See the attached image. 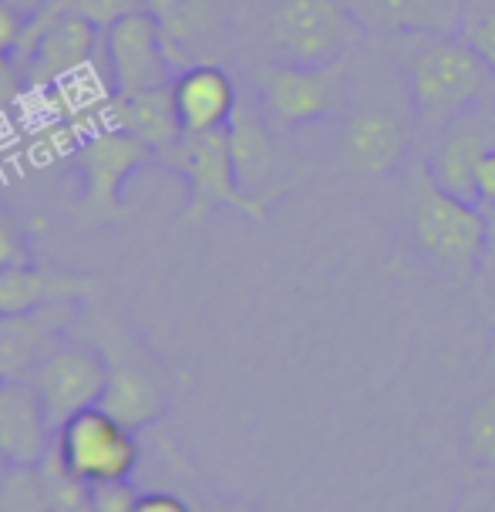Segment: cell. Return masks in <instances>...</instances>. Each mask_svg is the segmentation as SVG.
Masks as SVG:
<instances>
[{
  "label": "cell",
  "mask_w": 495,
  "mask_h": 512,
  "mask_svg": "<svg viewBox=\"0 0 495 512\" xmlns=\"http://www.w3.org/2000/svg\"><path fill=\"white\" fill-rule=\"evenodd\" d=\"M408 122L391 105L354 108L341 132V162L354 176H388L405 162Z\"/></svg>",
  "instance_id": "cell-12"
},
{
  "label": "cell",
  "mask_w": 495,
  "mask_h": 512,
  "mask_svg": "<svg viewBox=\"0 0 495 512\" xmlns=\"http://www.w3.org/2000/svg\"><path fill=\"white\" fill-rule=\"evenodd\" d=\"M162 162H169L172 169L189 179V206L186 216H182L186 226H199L216 209H236V213L250 219H267V199L246 196L240 182H236L226 128L182 135L176 149L162 155Z\"/></svg>",
  "instance_id": "cell-3"
},
{
  "label": "cell",
  "mask_w": 495,
  "mask_h": 512,
  "mask_svg": "<svg viewBox=\"0 0 495 512\" xmlns=\"http://www.w3.org/2000/svg\"><path fill=\"white\" fill-rule=\"evenodd\" d=\"M105 122L108 128L142 139L159 159L176 149L182 139L172 85L149 91H112V98L105 105Z\"/></svg>",
  "instance_id": "cell-17"
},
{
  "label": "cell",
  "mask_w": 495,
  "mask_h": 512,
  "mask_svg": "<svg viewBox=\"0 0 495 512\" xmlns=\"http://www.w3.org/2000/svg\"><path fill=\"white\" fill-rule=\"evenodd\" d=\"M229 512H260V509H256V506H233Z\"/></svg>",
  "instance_id": "cell-33"
},
{
  "label": "cell",
  "mask_w": 495,
  "mask_h": 512,
  "mask_svg": "<svg viewBox=\"0 0 495 512\" xmlns=\"http://www.w3.org/2000/svg\"><path fill=\"white\" fill-rule=\"evenodd\" d=\"M182 0H142V7L149 14H155V17H162L165 11H172V7H179Z\"/></svg>",
  "instance_id": "cell-31"
},
{
  "label": "cell",
  "mask_w": 495,
  "mask_h": 512,
  "mask_svg": "<svg viewBox=\"0 0 495 512\" xmlns=\"http://www.w3.org/2000/svg\"><path fill=\"white\" fill-rule=\"evenodd\" d=\"M475 203L482 209H495V149L485 155L475 172Z\"/></svg>",
  "instance_id": "cell-30"
},
{
  "label": "cell",
  "mask_w": 495,
  "mask_h": 512,
  "mask_svg": "<svg viewBox=\"0 0 495 512\" xmlns=\"http://www.w3.org/2000/svg\"><path fill=\"white\" fill-rule=\"evenodd\" d=\"M105 361L108 381L102 408L132 432L155 422L165 411V401H169V381H165L162 364L149 351H142L139 344L128 341L118 347H105Z\"/></svg>",
  "instance_id": "cell-9"
},
{
  "label": "cell",
  "mask_w": 495,
  "mask_h": 512,
  "mask_svg": "<svg viewBox=\"0 0 495 512\" xmlns=\"http://www.w3.org/2000/svg\"><path fill=\"white\" fill-rule=\"evenodd\" d=\"M465 445L475 462L495 465V398H485L472 408L465 422Z\"/></svg>",
  "instance_id": "cell-24"
},
{
  "label": "cell",
  "mask_w": 495,
  "mask_h": 512,
  "mask_svg": "<svg viewBox=\"0 0 495 512\" xmlns=\"http://www.w3.org/2000/svg\"><path fill=\"white\" fill-rule=\"evenodd\" d=\"M27 24H31V17L21 11V4L0 0V54L17 58V51H21V44H24V34H27Z\"/></svg>",
  "instance_id": "cell-26"
},
{
  "label": "cell",
  "mask_w": 495,
  "mask_h": 512,
  "mask_svg": "<svg viewBox=\"0 0 495 512\" xmlns=\"http://www.w3.org/2000/svg\"><path fill=\"white\" fill-rule=\"evenodd\" d=\"M0 512H51L38 465H7L0 475Z\"/></svg>",
  "instance_id": "cell-22"
},
{
  "label": "cell",
  "mask_w": 495,
  "mask_h": 512,
  "mask_svg": "<svg viewBox=\"0 0 495 512\" xmlns=\"http://www.w3.org/2000/svg\"><path fill=\"white\" fill-rule=\"evenodd\" d=\"M24 91V71L17 68L14 58L0 54V108L4 105H14Z\"/></svg>",
  "instance_id": "cell-29"
},
{
  "label": "cell",
  "mask_w": 495,
  "mask_h": 512,
  "mask_svg": "<svg viewBox=\"0 0 495 512\" xmlns=\"http://www.w3.org/2000/svg\"><path fill=\"white\" fill-rule=\"evenodd\" d=\"M401 68L421 125L445 128L458 115L495 108V71L462 34H425Z\"/></svg>",
  "instance_id": "cell-1"
},
{
  "label": "cell",
  "mask_w": 495,
  "mask_h": 512,
  "mask_svg": "<svg viewBox=\"0 0 495 512\" xmlns=\"http://www.w3.org/2000/svg\"><path fill=\"white\" fill-rule=\"evenodd\" d=\"M475 512H495V509H475Z\"/></svg>",
  "instance_id": "cell-35"
},
{
  "label": "cell",
  "mask_w": 495,
  "mask_h": 512,
  "mask_svg": "<svg viewBox=\"0 0 495 512\" xmlns=\"http://www.w3.org/2000/svg\"><path fill=\"white\" fill-rule=\"evenodd\" d=\"M105 51L112 91H149L176 81V64L165 51L159 17L149 11H132L105 27Z\"/></svg>",
  "instance_id": "cell-10"
},
{
  "label": "cell",
  "mask_w": 495,
  "mask_h": 512,
  "mask_svg": "<svg viewBox=\"0 0 495 512\" xmlns=\"http://www.w3.org/2000/svg\"><path fill=\"white\" fill-rule=\"evenodd\" d=\"M14 4H21V0H14Z\"/></svg>",
  "instance_id": "cell-36"
},
{
  "label": "cell",
  "mask_w": 495,
  "mask_h": 512,
  "mask_svg": "<svg viewBox=\"0 0 495 512\" xmlns=\"http://www.w3.org/2000/svg\"><path fill=\"white\" fill-rule=\"evenodd\" d=\"M364 27L344 0H280L267 17V41L280 61L324 68L337 64Z\"/></svg>",
  "instance_id": "cell-4"
},
{
  "label": "cell",
  "mask_w": 495,
  "mask_h": 512,
  "mask_svg": "<svg viewBox=\"0 0 495 512\" xmlns=\"http://www.w3.org/2000/svg\"><path fill=\"white\" fill-rule=\"evenodd\" d=\"M31 381L38 388L44 408H48L54 435H58V428L68 418H75L78 411L102 405L108 381L105 351L91 344H58L41 361Z\"/></svg>",
  "instance_id": "cell-8"
},
{
  "label": "cell",
  "mask_w": 495,
  "mask_h": 512,
  "mask_svg": "<svg viewBox=\"0 0 495 512\" xmlns=\"http://www.w3.org/2000/svg\"><path fill=\"white\" fill-rule=\"evenodd\" d=\"M24 263H31V250H27L21 223L0 209V270L24 267Z\"/></svg>",
  "instance_id": "cell-25"
},
{
  "label": "cell",
  "mask_w": 495,
  "mask_h": 512,
  "mask_svg": "<svg viewBox=\"0 0 495 512\" xmlns=\"http://www.w3.org/2000/svg\"><path fill=\"white\" fill-rule=\"evenodd\" d=\"M44 475V489H48L51 512H91L95 509V486L88 479H81L78 472L68 469V462L61 459L58 442L48 448V455L38 462Z\"/></svg>",
  "instance_id": "cell-21"
},
{
  "label": "cell",
  "mask_w": 495,
  "mask_h": 512,
  "mask_svg": "<svg viewBox=\"0 0 495 512\" xmlns=\"http://www.w3.org/2000/svg\"><path fill=\"white\" fill-rule=\"evenodd\" d=\"M54 445L48 408L34 381H0V452L11 465H38Z\"/></svg>",
  "instance_id": "cell-14"
},
{
  "label": "cell",
  "mask_w": 495,
  "mask_h": 512,
  "mask_svg": "<svg viewBox=\"0 0 495 512\" xmlns=\"http://www.w3.org/2000/svg\"><path fill=\"white\" fill-rule=\"evenodd\" d=\"M256 91L273 125L300 128L341 112L347 102V78L341 61L324 68L273 61L256 71Z\"/></svg>",
  "instance_id": "cell-6"
},
{
  "label": "cell",
  "mask_w": 495,
  "mask_h": 512,
  "mask_svg": "<svg viewBox=\"0 0 495 512\" xmlns=\"http://www.w3.org/2000/svg\"><path fill=\"white\" fill-rule=\"evenodd\" d=\"M54 442H58V452L68 462V469L78 472L81 479H88L91 486L128 482V475L139 465L135 432L108 415L102 405L68 418L58 428Z\"/></svg>",
  "instance_id": "cell-7"
},
{
  "label": "cell",
  "mask_w": 495,
  "mask_h": 512,
  "mask_svg": "<svg viewBox=\"0 0 495 512\" xmlns=\"http://www.w3.org/2000/svg\"><path fill=\"white\" fill-rule=\"evenodd\" d=\"M139 492H132L128 482H108L95 486V509L91 512H132V502Z\"/></svg>",
  "instance_id": "cell-27"
},
{
  "label": "cell",
  "mask_w": 495,
  "mask_h": 512,
  "mask_svg": "<svg viewBox=\"0 0 495 512\" xmlns=\"http://www.w3.org/2000/svg\"><path fill=\"white\" fill-rule=\"evenodd\" d=\"M458 34L482 54V61L495 71V0H465Z\"/></svg>",
  "instance_id": "cell-23"
},
{
  "label": "cell",
  "mask_w": 495,
  "mask_h": 512,
  "mask_svg": "<svg viewBox=\"0 0 495 512\" xmlns=\"http://www.w3.org/2000/svg\"><path fill=\"white\" fill-rule=\"evenodd\" d=\"M75 169L81 172L85 192H81L78 213L85 223H108V219H125L132 209L125 206L122 189L128 176H135L142 166H149L155 155L142 139L118 128H102V132L88 135L85 142L71 152Z\"/></svg>",
  "instance_id": "cell-5"
},
{
  "label": "cell",
  "mask_w": 495,
  "mask_h": 512,
  "mask_svg": "<svg viewBox=\"0 0 495 512\" xmlns=\"http://www.w3.org/2000/svg\"><path fill=\"white\" fill-rule=\"evenodd\" d=\"M485 219H489V230L495 233V209H485Z\"/></svg>",
  "instance_id": "cell-32"
},
{
  "label": "cell",
  "mask_w": 495,
  "mask_h": 512,
  "mask_svg": "<svg viewBox=\"0 0 495 512\" xmlns=\"http://www.w3.org/2000/svg\"><path fill=\"white\" fill-rule=\"evenodd\" d=\"M7 465H11V462H7V459H4V452H0V475H4V469H7Z\"/></svg>",
  "instance_id": "cell-34"
},
{
  "label": "cell",
  "mask_w": 495,
  "mask_h": 512,
  "mask_svg": "<svg viewBox=\"0 0 495 512\" xmlns=\"http://www.w3.org/2000/svg\"><path fill=\"white\" fill-rule=\"evenodd\" d=\"M132 512H192L186 499L172 496V492H139L132 502Z\"/></svg>",
  "instance_id": "cell-28"
},
{
  "label": "cell",
  "mask_w": 495,
  "mask_h": 512,
  "mask_svg": "<svg viewBox=\"0 0 495 512\" xmlns=\"http://www.w3.org/2000/svg\"><path fill=\"white\" fill-rule=\"evenodd\" d=\"M229 132V152H233L236 182L246 196L253 199H277L280 186H273L280 176V145L273 139V122L260 105L240 102L233 118L226 125Z\"/></svg>",
  "instance_id": "cell-13"
},
{
  "label": "cell",
  "mask_w": 495,
  "mask_h": 512,
  "mask_svg": "<svg viewBox=\"0 0 495 512\" xmlns=\"http://www.w3.org/2000/svg\"><path fill=\"white\" fill-rule=\"evenodd\" d=\"M172 102H176L182 135H196L226 128L236 105H240V95H236L233 78L219 64L199 61L179 71L176 81H172Z\"/></svg>",
  "instance_id": "cell-15"
},
{
  "label": "cell",
  "mask_w": 495,
  "mask_h": 512,
  "mask_svg": "<svg viewBox=\"0 0 495 512\" xmlns=\"http://www.w3.org/2000/svg\"><path fill=\"white\" fill-rule=\"evenodd\" d=\"M98 287V280L78 277V273L41 270L34 263L0 270V314H31L54 304H71L78 297H88Z\"/></svg>",
  "instance_id": "cell-19"
},
{
  "label": "cell",
  "mask_w": 495,
  "mask_h": 512,
  "mask_svg": "<svg viewBox=\"0 0 495 512\" xmlns=\"http://www.w3.org/2000/svg\"><path fill=\"white\" fill-rule=\"evenodd\" d=\"M374 34H458L465 0H344Z\"/></svg>",
  "instance_id": "cell-18"
},
{
  "label": "cell",
  "mask_w": 495,
  "mask_h": 512,
  "mask_svg": "<svg viewBox=\"0 0 495 512\" xmlns=\"http://www.w3.org/2000/svg\"><path fill=\"white\" fill-rule=\"evenodd\" d=\"M68 304L31 314H0V381H31L41 361L58 347Z\"/></svg>",
  "instance_id": "cell-16"
},
{
  "label": "cell",
  "mask_w": 495,
  "mask_h": 512,
  "mask_svg": "<svg viewBox=\"0 0 495 512\" xmlns=\"http://www.w3.org/2000/svg\"><path fill=\"white\" fill-rule=\"evenodd\" d=\"M159 27L169 61L176 64V71H186L203 61L199 54H203L209 41H216L219 7L216 0H182L179 7H172V11L159 17Z\"/></svg>",
  "instance_id": "cell-20"
},
{
  "label": "cell",
  "mask_w": 495,
  "mask_h": 512,
  "mask_svg": "<svg viewBox=\"0 0 495 512\" xmlns=\"http://www.w3.org/2000/svg\"><path fill=\"white\" fill-rule=\"evenodd\" d=\"M489 219L485 209L452 192L438 189L428 169L421 166L415 172V186H411V236H415L418 250L435 260L438 267L469 273L479 267L489 246Z\"/></svg>",
  "instance_id": "cell-2"
},
{
  "label": "cell",
  "mask_w": 495,
  "mask_h": 512,
  "mask_svg": "<svg viewBox=\"0 0 495 512\" xmlns=\"http://www.w3.org/2000/svg\"><path fill=\"white\" fill-rule=\"evenodd\" d=\"M492 149H495L492 108L458 115L445 128H438L435 149L428 155L425 169L435 179L438 189L452 192V196L465 199V203H475V172H479V162Z\"/></svg>",
  "instance_id": "cell-11"
}]
</instances>
